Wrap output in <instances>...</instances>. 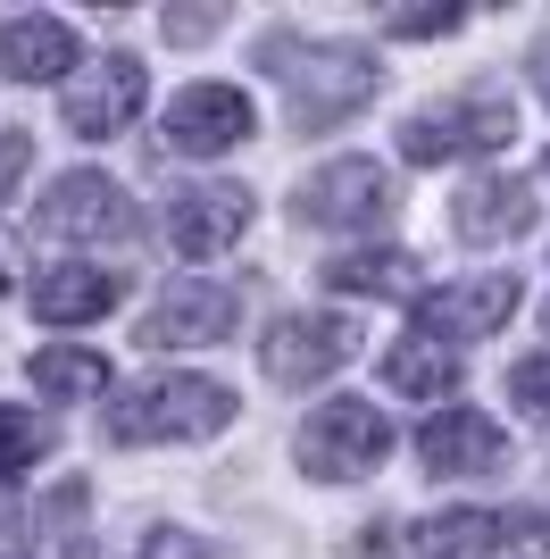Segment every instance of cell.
<instances>
[{
	"label": "cell",
	"instance_id": "cell-1",
	"mask_svg": "<svg viewBox=\"0 0 550 559\" xmlns=\"http://www.w3.org/2000/svg\"><path fill=\"white\" fill-rule=\"evenodd\" d=\"M259 59H267V75L284 84V100H292V126H334V117H350L367 93H375V50L359 43H300V34H267L259 43Z\"/></svg>",
	"mask_w": 550,
	"mask_h": 559
},
{
	"label": "cell",
	"instance_id": "cell-2",
	"mask_svg": "<svg viewBox=\"0 0 550 559\" xmlns=\"http://www.w3.org/2000/svg\"><path fill=\"white\" fill-rule=\"evenodd\" d=\"M234 426V393L217 376H142L134 393L109 409V443H201Z\"/></svg>",
	"mask_w": 550,
	"mask_h": 559
},
{
	"label": "cell",
	"instance_id": "cell-3",
	"mask_svg": "<svg viewBox=\"0 0 550 559\" xmlns=\"http://www.w3.org/2000/svg\"><path fill=\"white\" fill-rule=\"evenodd\" d=\"M517 134V109L501 93H458V100H434L400 126V159L409 167H442V159H467V151H501Z\"/></svg>",
	"mask_w": 550,
	"mask_h": 559
},
{
	"label": "cell",
	"instance_id": "cell-4",
	"mask_svg": "<svg viewBox=\"0 0 550 559\" xmlns=\"http://www.w3.org/2000/svg\"><path fill=\"white\" fill-rule=\"evenodd\" d=\"M392 451V426L375 401H325L318 418L300 426V467L325 476V485H350V476H375Z\"/></svg>",
	"mask_w": 550,
	"mask_h": 559
},
{
	"label": "cell",
	"instance_id": "cell-5",
	"mask_svg": "<svg viewBox=\"0 0 550 559\" xmlns=\"http://www.w3.org/2000/svg\"><path fill=\"white\" fill-rule=\"evenodd\" d=\"M300 226H384L400 201H392V167L375 159H334L300 185Z\"/></svg>",
	"mask_w": 550,
	"mask_h": 559
},
{
	"label": "cell",
	"instance_id": "cell-6",
	"mask_svg": "<svg viewBox=\"0 0 550 559\" xmlns=\"http://www.w3.org/2000/svg\"><path fill=\"white\" fill-rule=\"evenodd\" d=\"M43 234H59V242H125V234H134V201H125V185H109L100 167H75V176L50 185Z\"/></svg>",
	"mask_w": 550,
	"mask_h": 559
},
{
	"label": "cell",
	"instance_id": "cell-7",
	"mask_svg": "<svg viewBox=\"0 0 550 559\" xmlns=\"http://www.w3.org/2000/svg\"><path fill=\"white\" fill-rule=\"evenodd\" d=\"M350 350H359V326L350 318H275L267 334H259V359H267L275 384H325V376L343 368Z\"/></svg>",
	"mask_w": 550,
	"mask_h": 559
},
{
	"label": "cell",
	"instance_id": "cell-8",
	"mask_svg": "<svg viewBox=\"0 0 550 559\" xmlns=\"http://www.w3.org/2000/svg\"><path fill=\"white\" fill-rule=\"evenodd\" d=\"M234 326H242V293H234V284H176V293L151 301L142 343L151 350H183V343H226Z\"/></svg>",
	"mask_w": 550,
	"mask_h": 559
},
{
	"label": "cell",
	"instance_id": "cell-9",
	"mask_svg": "<svg viewBox=\"0 0 550 559\" xmlns=\"http://www.w3.org/2000/svg\"><path fill=\"white\" fill-rule=\"evenodd\" d=\"M251 93L242 84H192V93H176V109H167V142H176L183 159H217V151H234V142H251Z\"/></svg>",
	"mask_w": 550,
	"mask_h": 559
},
{
	"label": "cell",
	"instance_id": "cell-10",
	"mask_svg": "<svg viewBox=\"0 0 550 559\" xmlns=\"http://www.w3.org/2000/svg\"><path fill=\"white\" fill-rule=\"evenodd\" d=\"M517 318V276H467V284H442L417 301V334H451V343H476V334H501Z\"/></svg>",
	"mask_w": 550,
	"mask_h": 559
},
{
	"label": "cell",
	"instance_id": "cell-11",
	"mask_svg": "<svg viewBox=\"0 0 550 559\" xmlns=\"http://www.w3.org/2000/svg\"><path fill=\"white\" fill-rule=\"evenodd\" d=\"M384 559H492L501 551V518L492 510H442V518H400L375 543Z\"/></svg>",
	"mask_w": 550,
	"mask_h": 559
},
{
	"label": "cell",
	"instance_id": "cell-12",
	"mask_svg": "<svg viewBox=\"0 0 550 559\" xmlns=\"http://www.w3.org/2000/svg\"><path fill=\"white\" fill-rule=\"evenodd\" d=\"M417 460L434 467V476H492L509 460V435L483 409H434V418L417 426Z\"/></svg>",
	"mask_w": 550,
	"mask_h": 559
},
{
	"label": "cell",
	"instance_id": "cell-13",
	"mask_svg": "<svg viewBox=\"0 0 550 559\" xmlns=\"http://www.w3.org/2000/svg\"><path fill=\"white\" fill-rule=\"evenodd\" d=\"M134 109H142V59H125V50H109L84 84H68V134H84V142L125 134Z\"/></svg>",
	"mask_w": 550,
	"mask_h": 559
},
{
	"label": "cell",
	"instance_id": "cell-14",
	"mask_svg": "<svg viewBox=\"0 0 550 559\" xmlns=\"http://www.w3.org/2000/svg\"><path fill=\"white\" fill-rule=\"evenodd\" d=\"M251 226V192L242 185H201V192H176V210H167V234H176L183 259H217L242 242Z\"/></svg>",
	"mask_w": 550,
	"mask_h": 559
},
{
	"label": "cell",
	"instance_id": "cell-15",
	"mask_svg": "<svg viewBox=\"0 0 550 559\" xmlns=\"http://www.w3.org/2000/svg\"><path fill=\"white\" fill-rule=\"evenodd\" d=\"M458 242H509V234L534 226V185L526 176H476V185L451 201Z\"/></svg>",
	"mask_w": 550,
	"mask_h": 559
},
{
	"label": "cell",
	"instance_id": "cell-16",
	"mask_svg": "<svg viewBox=\"0 0 550 559\" xmlns=\"http://www.w3.org/2000/svg\"><path fill=\"white\" fill-rule=\"evenodd\" d=\"M75 68V25L68 17H9L0 25V75L17 84H59Z\"/></svg>",
	"mask_w": 550,
	"mask_h": 559
},
{
	"label": "cell",
	"instance_id": "cell-17",
	"mask_svg": "<svg viewBox=\"0 0 550 559\" xmlns=\"http://www.w3.org/2000/svg\"><path fill=\"white\" fill-rule=\"evenodd\" d=\"M117 293H125L117 267H50V276L34 284V318H43V326H84V318H109Z\"/></svg>",
	"mask_w": 550,
	"mask_h": 559
},
{
	"label": "cell",
	"instance_id": "cell-18",
	"mask_svg": "<svg viewBox=\"0 0 550 559\" xmlns=\"http://www.w3.org/2000/svg\"><path fill=\"white\" fill-rule=\"evenodd\" d=\"M384 384L409 393V401H442V393H458V350L434 343V334H409V343H392Z\"/></svg>",
	"mask_w": 550,
	"mask_h": 559
},
{
	"label": "cell",
	"instance_id": "cell-19",
	"mask_svg": "<svg viewBox=\"0 0 550 559\" xmlns=\"http://www.w3.org/2000/svg\"><path fill=\"white\" fill-rule=\"evenodd\" d=\"M325 284H334V293H375V301H426L409 251H350V259L325 267Z\"/></svg>",
	"mask_w": 550,
	"mask_h": 559
},
{
	"label": "cell",
	"instance_id": "cell-20",
	"mask_svg": "<svg viewBox=\"0 0 550 559\" xmlns=\"http://www.w3.org/2000/svg\"><path fill=\"white\" fill-rule=\"evenodd\" d=\"M34 384H43V401H100L109 393V359L84 343H50L34 350Z\"/></svg>",
	"mask_w": 550,
	"mask_h": 559
},
{
	"label": "cell",
	"instance_id": "cell-21",
	"mask_svg": "<svg viewBox=\"0 0 550 559\" xmlns=\"http://www.w3.org/2000/svg\"><path fill=\"white\" fill-rule=\"evenodd\" d=\"M43 451H50V426L34 409H17V401H0V485H17L25 467H43Z\"/></svg>",
	"mask_w": 550,
	"mask_h": 559
},
{
	"label": "cell",
	"instance_id": "cell-22",
	"mask_svg": "<svg viewBox=\"0 0 550 559\" xmlns=\"http://www.w3.org/2000/svg\"><path fill=\"white\" fill-rule=\"evenodd\" d=\"M509 401H517L526 418H542V426H550V350L517 359V376H509Z\"/></svg>",
	"mask_w": 550,
	"mask_h": 559
},
{
	"label": "cell",
	"instance_id": "cell-23",
	"mask_svg": "<svg viewBox=\"0 0 550 559\" xmlns=\"http://www.w3.org/2000/svg\"><path fill=\"white\" fill-rule=\"evenodd\" d=\"M384 34H400V43H426V34H458V9H392Z\"/></svg>",
	"mask_w": 550,
	"mask_h": 559
},
{
	"label": "cell",
	"instance_id": "cell-24",
	"mask_svg": "<svg viewBox=\"0 0 550 559\" xmlns=\"http://www.w3.org/2000/svg\"><path fill=\"white\" fill-rule=\"evenodd\" d=\"M142 559H234V551H217V543H201V535L159 526V535H142Z\"/></svg>",
	"mask_w": 550,
	"mask_h": 559
},
{
	"label": "cell",
	"instance_id": "cell-25",
	"mask_svg": "<svg viewBox=\"0 0 550 559\" xmlns=\"http://www.w3.org/2000/svg\"><path fill=\"white\" fill-rule=\"evenodd\" d=\"M25 167H34V142H25L17 126H0V201L17 192V176H25Z\"/></svg>",
	"mask_w": 550,
	"mask_h": 559
},
{
	"label": "cell",
	"instance_id": "cell-26",
	"mask_svg": "<svg viewBox=\"0 0 550 559\" xmlns=\"http://www.w3.org/2000/svg\"><path fill=\"white\" fill-rule=\"evenodd\" d=\"M217 25H226L217 9H183V17L167 9V34H176V43H201V34H217Z\"/></svg>",
	"mask_w": 550,
	"mask_h": 559
},
{
	"label": "cell",
	"instance_id": "cell-27",
	"mask_svg": "<svg viewBox=\"0 0 550 559\" xmlns=\"http://www.w3.org/2000/svg\"><path fill=\"white\" fill-rule=\"evenodd\" d=\"M534 84H542V100H550V43L534 50Z\"/></svg>",
	"mask_w": 550,
	"mask_h": 559
}]
</instances>
